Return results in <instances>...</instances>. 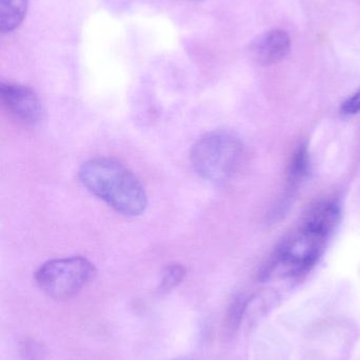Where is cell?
<instances>
[{
  "label": "cell",
  "instance_id": "cell-1",
  "mask_svg": "<svg viewBox=\"0 0 360 360\" xmlns=\"http://www.w3.org/2000/svg\"><path fill=\"white\" fill-rule=\"evenodd\" d=\"M82 186L122 215L135 217L147 207L145 188L124 165L110 158H94L80 167Z\"/></svg>",
  "mask_w": 360,
  "mask_h": 360
},
{
  "label": "cell",
  "instance_id": "cell-2",
  "mask_svg": "<svg viewBox=\"0 0 360 360\" xmlns=\"http://www.w3.org/2000/svg\"><path fill=\"white\" fill-rule=\"evenodd\" d=\"M329 235L302 221L277 247L264 278H296L306 274L323 255Z\"/></svg>",
  "mask_w": 360,
  "mask_h": 360
},
{
  "label": "cell",
  "instance_id": "cell-3",
  "mask_svg": "<svg viewBox=\"0 0 360 360\" xmlns=\"http://www.w3.org/2000/svg\"><path fill=\"white\" fill-rule=\"evenodd\" d=\"M242 153V143L236 135L228 131H213L194 143L190 162L201 179L219 184L232 179Z\"/></svg>",
  "mask_w": 360,
  "mask_h": 360
},
{
  "label": "cell",
  "instance_id": "cell-4",
  "mask_svg": "<svg viewBox=\"0 0 360 360\" xmlns=\"http://www.w3.org/2000/svg\"><path fill=\"white\" fill-rule=\"evenodd\" d=\"M97 275L92 262L80 256L53 259L42 264L35 279L38 287L50 297L66 300L80 293Z\"/></svg>",
  "mask_w": 360,
  "mask_h": 360
},
{
  "label": "cell",
  "instance_id": "cell-5",
  "mask_svg": "<svg viewBox=\"0 0 360 360\" xmlns=\"http://www.w3.org/2000/svg\"><path fill=\"white\" fill-rule=\"evenodd\" d=\"M0 98L6 109L25 126L35 127L42 122L44 109L32 89L21 84L1 82Z\"/></svg>",
  "mask_w": 360,
  "mask_h": 360
},
{
  "label": "cell",
  "instance_id": "cell-6",
  "mask_svg": "<svg viewBox=\"0 0 360 360\" xmlns=\"http://www.w3.org/2000/svg\"><path fill=\"white\" fill-rule=\"evenodd\" d=\"M291 51V38L283 30H272L260 35L252 46L254 58L262 65L283 61Z\"/></svg>",
  "mask_w": 360,
  "mask_h": 360
},
{
  "label": "cell",
  "instance_id": "cell-7",
  "mask_svg": "<svg viewBox=\"0 0 360 360\" xmlns=\"http://www.w3.org/2000/svg\"><path fill=\"white\" fill-rule=\"evenodd\" d=\"M27 0H0V29L2 33L14 31L27 14Z\"/></svg>",
  "mask_w": 360,
  "mask_h": 360
},
{
  "label": "cell",
  "instance_id": "cell-8",
  "mask_svg": "<svg viewBox=\"0 0 360 360\" xmlns=\"http://www.w3.org/2000/svg\"><path fill=\"white\" fill-rule=\"evenodd\" d=\"M310 170V158L306 147H300L294 154L287 172V181L290 188L297 186L304 177L309 174Z\"/></svg>",
  "mask_w": 360,
  "mask_h": 360
},
{
  "label": "cell",
  "instance_id": "cell-9",
  "mask_svg": "<svg viewBox=\"0 0 360 360\" xmlns=\"http://www.w3.org/2000/svg\"><path fill=\"white\" fill-rule=\"evenodd\" d=\"M185 276V269L181 264H171L166 268L161 281L160 290L163 293L171 291L183 281Z\"/></svg>",
  "mask_w": 360,
  "mask_h": 360
},
{
  "label": "cell",
  "instance_id": "cell-10",
  "mask_svg": "<svg viewBox=\"0 0 360 360\" xmlns=\"http://www.w3.org/2000/svg\"><path fill=\"white\" fill-rule=\"evenodd\" d=\"M360 112V90L349 97L342 105V113L345 115H353Z\"/></svg>",
  "mask_w": 360,
  "mask_h": 360
}]
</instances>
